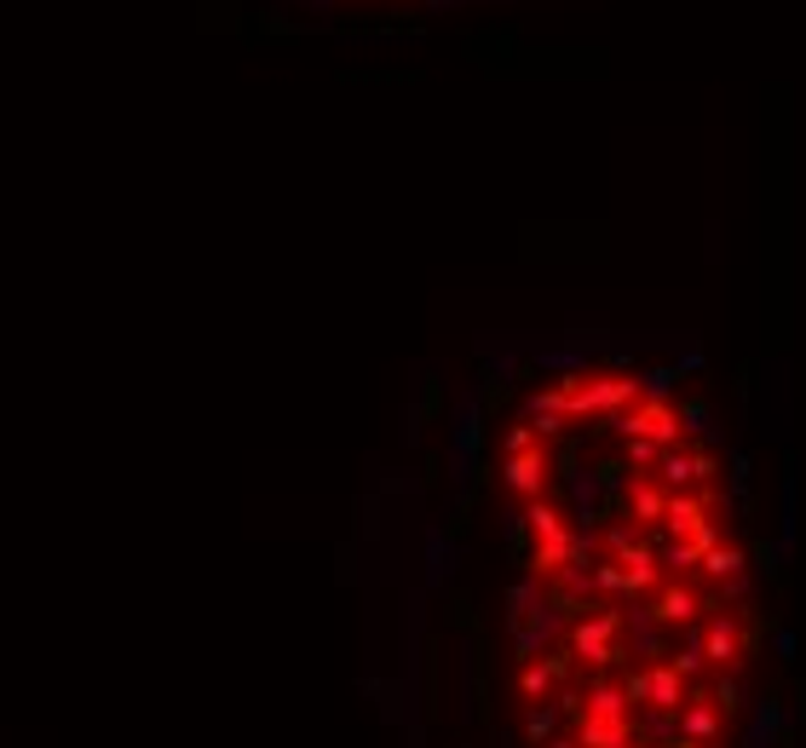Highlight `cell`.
Masks as SVG:
<instances>
[{"label": "cell", "instance_id": "1", "mask_svg": "<svg viewBox=\"0 0 806 748\" xmlns=\"http://www.w3.org/2000/svg\"><path fill=\"white\" fill-rule=\"evenodd\" d=\"M622 461L564 455V507L518 495L508 588L518 697H564L541 748H725L755 662V571L715 443L669 403V375H622Z\"/></svg>", "mask_w": 806, "mask_h": 748}]
</instances>
